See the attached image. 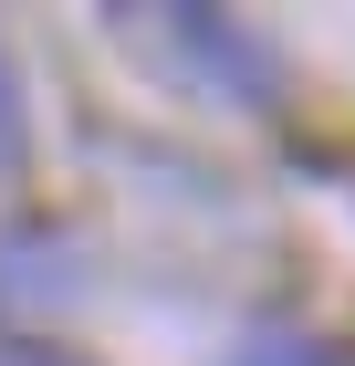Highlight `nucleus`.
Wrapping results in <instances>:
<instances>
[{"label":"nucleus","instance_id":"1","mask_svg":"<svg viewBox=\"0 0 355 366\" xmlns=\"http://www.w3.org/2000/svg\"><path fill=\"white\" fill-rule=\"evenodd\" d=\"M0 304H74V252L63 241H0Z\"/></svg>","mask_w":355,"mask_h":366},{"label":"nucleus","instance_id":"2","mask_svg":"<svg viewBox=\"0 0 355 366\" xmlns=\"http://www.w3.org/2000/svg\"><path fill=\"white\" fill-rule=\"evenodd\" d=\"M241 366H334V345H314V335H261V345H241Z\"/></svg>","mask_w":355,"mask_h":366},{"label":"nucleus","instance_id":"3","mask_svg":"<svg viewBox=\"0 0 355 366\" xmlns=\"http://www.w3.org/2000/svg\"><path fill=\"white\" fill-rule=\"evenodd\" d=\"M21 157V84H11V63H0V168Z\"/></svg>","mask_w":355,"mask_h":366},{"label":"nucleus","instance_id":"4","mask_svg":"<svg viewBox=\"0 0 355 366\" xmlns=\"http://www.w3.org/2000/svg\"><path fill=\"white\" fill-rule=\"evenodd\" d=\"M0 366H74V356H31V345H11V356H0Z\"/></svg>","mask_w":355,"mask_h":366}]
</instances>
